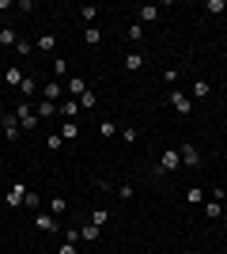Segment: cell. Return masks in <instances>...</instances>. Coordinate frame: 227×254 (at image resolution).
Returning <instances> with one entry per match:
<instances>
[{"label":"cell","mask_w":227,"mask_h":254,"mask_svg":"<svg viewBox=\"0 0 227 254\" xmlns=\"http://www.w3.org/2000/svg\"><path fill=\"white\" fill-rule=\"evenodd\" d=\"M182 171V152L178 148H163L159 163H155V175H178Z\"/></svg>","instance_id":"cell-1"},{"label":"cell","mask_w":227,"mask_h":254,"mask_svg":"<svg viewBox=\"0 0 227 254\" xmlns=\"http://www.w3.org/2000/svg\"><path fill=\"white\" fill-rule=\"evenodd\" d=\"M15 118H19V129H23V133H34V129L42 126V118L34 114L31 103H19V106H15Z\"/></svg>","instance_id":"cell-2"},{"label":"cell","mask_w":227,"mask_h":254,"mask_svg":"<svg viewBox=\"0 0 227 254\" xmlns=\"http://www.w3.org/2000/svg\"><path fill=\"white\" fill-rule=\"evenodd\" d=\"M224 197H227V190H212V201H205V216L208 220H224Z\"/></svg>","instance_id":"cell-3"},{"label":"cell","mask_w":227,"mask_h":254,"mask_svg":"<svg viewBox=\"0 0 227 254\" xmlns=\"http://www.w3.org/2000/svg\"><path fill=\"white\" fill-rule=\"evenodd\" d=\"M0 129H4V140H19V118H15V110H4L0 114Z\"/></svg>","instance_id":"cell-4"},{"label":"cell","mask_w":227,"mask_h":254,"mask_svg":"<svg viewBox=\"0 0 227 254\" xmlns=\"http://www.w3.org/2000/svg\"><path fill=\"white\" fill-rule=\"evenodd\" d=\"M34 228H38V232H45V235L61 232V224H57V216H53V212H45V209H38V212H34Z\"/></svg>","instance_id":"cell-5"},{"label":"cell","mask_w":227,"mask_h":254,"mask_svg":"<svg viewBox=\"0 0 227 254\" xmlns=\"http://www.w3.org/2000/svg\"><path fill=\"white\" fill-rule=\"evenodd\" d=\"M167 103L174 106V114H182V118L193 114V99L185 95V91H171V99H167Z\"/></svg>","instance_id":"cell-6"},{"label":"cell","mask_w":227,"mask_h":254,"mask_svg":"<svg viewBox=\"0 0 227 254\" xmlns=\"http://www.w3.org/2000/svg\"><path fill=\"white\" fill-rule=\"evenodd\" d=\"M27 193H31V190H27L23 182H11V190L4 193V205H8V209H19V205L27 201Z\"/></svg>","instance_id":"cell-7"},{"label":"cell","mask_w":227,"mask_h":254,"mask_svg":"<svg viewBox=\"0 0 227 254\" xmlns=\"http://www.w3.org/2000/svg\"><path fill=\"white\" fill-rule=\"evenodd\" d=\"M57 114L65 118V122H76V118H80V99H61V103H57Z\"/></svg>","instance_id":"cell-8"},{"label":"cell","mask_w":227,"mask_h":254,"mask_svg":"<svg viewBox=\"0 0 227 254\" xmlns=\"http://www.w3.org/2000/svg\"><path fill=\"white\" fill-rule=\"evenodd\" d=\"M178 152H182V167H193V171L201 167V152H197V144H189V140H185Z\"/></svg>","instance_id":"cell-9"},{"label":"cell","mask_w":227,"mask_h":254,"mask_svg":"<svg viewBox=\"0 0 227 254\" xmlns=\"http://www.w3.org/2000/svg\"><path fill=\"white\" fill-rule=\"evenodd\" d=\"M42 95H45V103H61V99H65V87L57 84V80H49V84L42 87Z\"/></svg>","instance_id":"cell-10"},{"label":"cell","mask_w":227,"mask_h":254,"mask_svg":"<svg viewBox=\"0 0 227 254\" xmlns=\"http://www.w3.org/2000/svg\"><path fill=\"white\" fill-rule=\"evenodd\" d=\"M98 235H102V228H98V224H91V220L80 228V239H84V243H98Z\"/></svg>","instance_id":"cell-11"},{"label":"cell","mask_w":227,"mask_h":254,"mask_svg":"<svg viewBox=\"0 0 227 254\" xmlns=\"http://www.w3.org/2000/svg\"><path fill=\"white\" fill-rule=\"evenodd\" d=\"M125 68H129V72H140V68H144V53L140 50L125 53Z\"/></svg>","instance_id":"cell-12"},{"label":"cell","mask_w":227,"mask_h":254,"mask_svg":"<svg viewBox=\"0 0 227 254\" xmlns=\"http://www.w3.org/2000/svg\"><path fill=\"white\" fill-rule=\"evenodd\" d=\"M57 133H61V140L68 144V140L80 137V126H76V122H61V129H57Z\"/></svg>","instance_id":"cell-13"},{"label":"cell","mask_w":227,"mask_h":254,"mask_svg":"<svg viewBox=\"0 0 227 254\" xmlns=\"http://www.w3.org/2000/svg\"><path fill=\"white\" fill-rule=\"evenodd\" d=\"M45 212H53V216H65V212H68V201L61 197V193H53V197H49V209H45Z\"/></svg>","instance_id":"cell-14"},{"label":"cell","mask_w":227,"mask_h":254,"mask_svg":"<svg viewBox=\"0 0 227 254\" xmlns=\"http://www.w3.org/2000/svg\"><path fill=\"white\" fill-rule=\"evenodd\" d=\"M0 46H8V50H15V46H19V34L11 31V27H0Z\"/></svg>","instance_id":"cell-15"},{"label":"cell","mask_w":227,"mask_h":254,"mask_svg":"<svg viewBox=\"0 0 227 254\" xmlns=\"http://www.w3.org/2000/svg\"><path fill=\"white\" fill-rule=\"evenodd\" d=\"M80 19H84V27H95L98 8H95V4H84V8H80Z\"/></svg>","instance_id":"cell-16"},{"label":"cell","mask_w":227,"mask_h":254,"mask_svg":"<svg viewBox=\"0 0 227 254\" xmlns=\"http://www.w3.org/2000/svg\"><path fill=\"white\" fill-rule=\"evenodd\" d=\"M136 15H140V27H144V23H155V19H159V8H155V4H144Z\"/></svg>","instance_id":"cell-17"},{"label":"cell","mask_w":227,"mask_h":254,"mask_svg":"<svg viewBox=\"0 0 227 254\" xmlns=\"http://www.w3.org/2000/svg\"><path fill=\"white\" fill-rule=\"evenodd\" d=\"M185 205H205V190H201V186H189V190H185Z\"/></svg>","instance_id":"cell-18"},{"label":"cell","mask_w":227,"mask_h":254,"mask_svg":"<svg viewBox=\"0 0 227 254\" xmlns=\"http://www.w3.org/2000/svg\"><path fill=\"white\" fill-rule=\"evenodd\" d=\"M65 91H68V95H72V99H80V95H84V91H87V84H84V80H80V76H72Z\"/></svg>","instance_id":"cell-19"},{"label":"cell","mask_w":227,"mask_h":254,"mask_svg":"<svg viewBox=\"0 0 227 254\" xmlns=\"http://www.w3.org/2000/svg\"><path fill=\"white\" fill-rule=\"evenodd\" d=\"M95 106H98V95L91 91V87H87L84 95H80V110H95Z\"/></svg>","instance_id":"cell-20"},{"label":"cell","mask_w":227,"mask_h":254,"mask_svg":"<svg viewBox=\"0 0 227 254\" xmlns=\"http://www.w3.org/2000/svg\"><path fill=\"white\" fill-rule=\"evenodd\" d=\"M19 91H23V99H31V95H38V80H31V76H23V84H19Z\"/></svg>","instance_id":"cell-21"},{"label":"cell","mask_w":227,"mask_h":254,"mask_svg":"<svg viewBox=\"0 0 227 254\" xmlns=\"http://www.w3.org/2000/svg\"><path fill=\"white\" fill-rule=\"evenodd\" d=\"M205 11L208 15H227V4L224 0H205Z\"/></svg>","instance_id":"cell-22"},{"label":"cell","mask_w":227,"mask_h":254,"mask_svg":"<svg viewBox=\"0 0 227 254\" xmlns=\"http://www.w3.org/2000/svg\"><path fill=\"white\" fill-rule=\"evenodd\" d=\"M4 84H8V87H19L23 84V72H19V68H4Z\"/></svg>","instance_id":"cell-23"},{"label":"cell","mask_w":227,"mask_h":254,"mask_svg":"<svg viewBox=\"0 0 227 254\" xmlns=\"http://www.w3.org/2000/svg\"><path fill=\"white\" fill-rule=\"evenodd\" d=\"M84 42L87 46H98V42H102V31H98V27H84Z\"/></svg>","instance_id":"cell-24"},{"label":"cell","mask_w":227,"mask_h":254,"mask_svg":"<svg viewBox=\"0 0 227 254\" xmlns=\"http://www.w3.org/2000/svg\"><path fill=\"white\" fill-rule=\"evenodd\" d=\"M34 114L45 122V118H53V114H57V103H38V106H34Z\"/></svg>","instance_id":"cell-25"},{"label":"cell","mask_w":227,"mask_h":254,"mask_svg":"<svg viewBox=\"0 0 227 254\" xmlns=\"http://www.w3.org/2000/svg\"><path fill=\"white\" fill-rule=\"evenodd\" d=\"M208 91H212V84H208V80H193V95H189V99H205Z\"/></svg>","instance_id":"cell-26"},{"label":"cell","mask_w":227,"mask_h":254,"mask_svg":"<svg viewBox=\"0 0 227 254\" xmlns=\"http://www.w3.org/2000/svg\"><path fill=\"white\" fill-rule=\"evenodd\" d=\"M53 34H42V38H38V42H34V50H42V53H53Z\"/></svg>","instance_id":"cell-27"},{"label":"cell","mask_w":227,"mask_h":254,"mask_svg":"<svg viewBox=\"0 0 227 254\" xmlns=\"http://www.w3.org/2000/svg\"><path fill=\"white\" fill-rule=\"evenodd\" d=\"M45 148H49V152H61V148H65L61 133H49V137H45Z\"/></svg>","instance_id":"cell-28"},{"label":"cell","mask_w":227,"mask_h":254,"mask_svg":"<svg viewBox=\"0 0 227 254\" xmlns=\"http://www.w3.org/2000/svg\"><path fill=\"white\" fill-rule=\"evenodd\" d=\"M106 220H110V212H106V209H91V224H98V228H102Z\"/></svg>","instance_id":"cell-29"},{"label":"cell","mask_w":227,"mask_h":254,"mask_svg":"<svg viewBox=\"0 0 227 254\" xmlns=\"http://www.w3.org/2000/svg\"><path fill=\"white\" fill-rule=\"evenodd\" d=\"M65 72H68V61H65V57H57V61H53V80H61Z\"/></svg>","instance_id":"cell-30"},{"label":"cell","mask_w":227,"mask_h":254,"mask_svg":"<svg viewBox=\"0 0 227 254\" xmlns=\"http://www.w3.org/2000/svg\"><path fill=\"white\" fill-rule=\"evenodd\" d=\"M15 53H19V57H31V53H34V42H27V38H19V46H15Z\"/></svg>","instance_id":"cell-31"},{"label":"cell","mask_w":227,"mask_h":254,"mask_svg":"<svg viewBox=\"0 0 227 254\" xmlns=\"http://www.w3.org/2000/svg\"><path fill=\"white\" fill-rule=\"evenodd\" d=\"M114 133H121L114 122H102V126H98V137H114Z\"/></svg>","instance_id":"cell-32"},{"label":"cell","mask_w":227,"mask_h":254,"mask_svg":"<svg viewBox=\"0 0 227 254\" xmlns=\"http://www.w3.org/2000/svg\"><path fill=\"white\" fill-rule=\"evenodd\" d=\"M136 137H140V133H136L133 126H125V129H121V140H125V144H136Z\"/></svg>","instance_id":"cell-33"},{"label":"cell","mask_w":227,"mask_h":254,"mask_svg":"<svg viewBox=\"0 0 227 254\" xmlns=\"http://www.w3.org/2000/svg\"><path fill=\"white\" fill-rule=\"evenodd\" d=\"M125 34H129V42H140V38H144V27H140V23H133Z\"/></svg>","instance_id":"cell-34"},{"label":"cell","mask_w":227,"mask_h":254,"mask_svg":"<svg viewBox=\"0 0 227 254\" xmlns=\"http://www.w3.org/2000/svg\"><path fill=\"white\" fill-rule=\"evenodd\" d=\"M133 193H136V190H133V186H129V182H121V186H118V197H121V201H129V197H133Z\"/></svg>","instance_id":"cell-35"},{"label":"cell","mask_w":227,"mask_h":254,"mask_svg":"<svg viewBox=\"0 0 227 254\" xmlns=\"http://www.w3.org/2000/svg\"><path fill=\"white\" fill-rule=\"evenodd\" d=\"M65 243H84V239H80V228H68V232H65Z\"/></svg>","instance_id":"cell-36"},{"label":"cell","mask_w":227,"mask_h":254,"mask_svg":"<svg viewBox=\"0 0 227 254\" xmlns=\"http://www.w3.org/2000/svg\"><path fill=\"white\" fill-rule=\"evenodd\" d=\"M23 205H31V209H42V197H38V193H27V201Z\"/></svg>","instance_id":"cell-37"},{"label":"cell","mask_w":227,"mask_h":254,"mask_svg":"<svg viewBox=\"0 0 227 254\" xmlns=\"http://www.w3.org/2000/svg\"><path fill=\"white\" fill-rule=\"evenodd\" d=\"M57 254H80V251H76V243H61V247H57Z\"/></svg>","instance_id":"cell-38"},{"label":"cell","mask_w":227,"mask_h":254,"mask_svg":"<svg viewBox=\"0 0 227 254\" xmlns=\"http://www.w3.org/2000/svg\"><path fill=\"white\" fill-rule=\"evenodd\" d=\"M224 224H227V209H224Z\"/></svg>","instance_id":"cell-39"},{"label":"cell","mask_w":227,"mask_h":254,"mask_svg":"<svg viewBox=\"0 0 227 254\" xmlns=\"http://www.w3.org/2000/svg\"><path fill=\"white\" fill-rule=\"evenodd\" d=\"M189 254H201V251H189Z\"/></svg>","instance_id":"cell-40"}]
</instances>
